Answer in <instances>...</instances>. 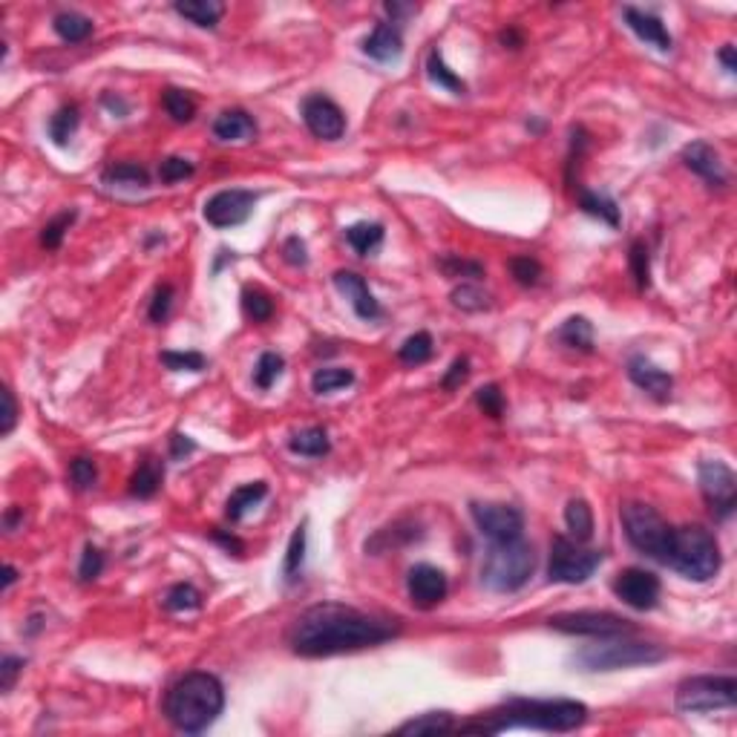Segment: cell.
<instances>
[{
    "label": "cell",
    "mask_w": 737,
    "mask_h": 737,
    "mask_svg": "<svg viewBox=\"0 0 737 737\" xmlns=\"http://www.w3.org/2000/svg\"><path fill=\"white\" fill-rule=\"evenodd\" d=\"M384 9H386V15H392V21H389V23H395V26H398V21H401L403 15H412V12H415V6L395 4V0H392V4H386Z\"/></svg>",
    "instance_id": "cell-60"
},
{
    "label": "cell",
    "mask_w": 737,
    "mask_h": 737,
    "mask_svg": "<svg viewBox=\"0 0 737 737\" xmlns=\"http://www.w3.org/2000/svg\"><path fill=\"white\" fill-rule=\"evenodd\" d=\"M299 113H303V121H306V127L317 135V139L323 142H337V139H343V133H346V116L343 110L329 99V95H323V92H314L308 95V99L303 101V107H299Z\"/></svg>",
    "instance_id": "cell-15"
},
{
    "label": "cell",
    "mask_w": 737,
    "mask_h": 737,
    "mask_svg": "<svg viewBox=\"0 0 737 737\" xmlns=\"http://www.w3.org/2000/svg\"><path fill=\"white\" fill-rule=\"evenodd\" d=\"M467 377H470V360H467V358H455L453 366L447 368V375H444V380H441V386H444L447 392H453V389H458Z\"/></svg>",
    "instance_id": "cell-55"
},
{
    "label": "cell",
    "mask_w": 737,
    "mask_h": 737,
    "mask_svg": "<svg viewBox=\"0 0 737 737\" xmlns=\"http://www.w3.org/2000/svg\"><path fill=\"white\" fill-rule=\"evenodd\" d=\"M432 337L427 332H415L412 337H406L403 340V346L398 349V358L409 366H421V363H427L432 358Z\"/></svg>",
    "instance_id": "cell-42"
},
{
    "label": "cell",
    "mask_w": 737,
    "mask_h": 737,
    "mask_svg": "<svg viewBox=\"0 0 737 737\" xmlns=\"http://www.w3.org/2000/svg\"><path fill=\"white\" fill-rule=\"evenodd\" d=\"M398 634V620H384L340 603H320L294 620L289 646L299 657H334V654L380 646Z\"/></svg>",
    "instance_id": "cell-1"
},
{
    "label": "cell",
    "mask_w": 737,
    "mask_h": 737,
    "mask_svg": "<svg viewBox=\"0 0 737 737\" xmlns=\"http://www.w3.org/2000/svg\"><path fill=\"white\" fill-rule=\"evenodd\" d=\"M254 204H256L254 190L230 187V190H220V194H213L208 202H204L202 216L213 228H237L254 213Z\"/></svg>",
    "instance_id": "cell-13"
},
{
    "label": "cell",
    "mask_w": 737,
    "mask_h": 737,
    "mask_svg": "<svg viewBox=\"0 0 737 737\" xmlns=\"http://www.w3.org/2000/svg\"><path fill=\"white\" fill-rule=\"evenodd\" d=\"M668 657L663 646L654 643H637V639H617L608 637V643L585 646L570 657V663L579 672H617V668H634V665H651Z\"/></svg>",
    "instance_id": "cell-6"
},
{
    "label": "cell",
    "mask_w": 737,
    "mask_h": 737,
    "mask_svg": "<svg viewBox=\"0 0 737 737\" xmlns=\"http://www.w3.org/2000/svg\"><path fill=\"white\" fill-rule=\"evenodd\" d=\"M78 125H81L78 107H75V104H64L61 110L49 118V139L56 142L58 147H66V144H70L73 135H75Z\"/></svg>",
    "instance_id": "cell-35"
},
{
    "label": "cell",
    "mask_w": 737,
    "mask_h": 737,
    "mask_svg": "<svg viewBox=\"0 0 737 737\" xmlns=\"http://www.w3.org/2000/svg\"><path fill=\"white\" fill-rule=\"evenodd\" d=\"M475 403L484 409V415L496 418V421L504 415V406H507V403H504L501 389L496 384H487V386H481L479 392H475Z\"/></svg>",
    "instance_id": "cell-53"
},
{
    "label": "cell",
    "mask_w": 737,
    "mask_h": 737,
    "mask_svg": "<svg viewBox=\"0 0 737 737\" xmlns=\"http://www.w3.org/2000/svg\"><path fill=\"white\" fill-rule=\"evenodd\" d=\"M194 161H187L182 156H168V159H161V165H159V179L165 182V185H176V182H182L187 179V176H194Z\"/></svg>",
    "instance_id": "cell-50"
},
{
    "label": "cell",
    "mask_w": 737,
    "mask_h": 737,
    "mask_svg": "<svg viewBox=\"0 0 737 737\" xmlns=\"http://www.w3.org/2000/svg\"><path fill=\"white\" fill-rule=\"evenodd\" d=\"M628 377H631L643 392H648L654 401H668V395H672V386H674V377L668 375L665 368L654 366L648 358H643V354H634V358L628 360Z\"/></svg>",
    "instance_id": "cell-19"
},
{
    "label": "cell",
    "mask_w": 737,
    "mask_h": 737,
    "mask_svg": "<svg viewBox=\"0 0 737 737\" xmlns=\"http://www.w3.org/2000/svg\"><path fill=\"white\" fill-rule=\"evenodd\" d=\"M453 306L461 311H487L493 303H490V294L475 282H461L458 289H453Z\"/></svg>",
    "instance_id": "cell-44"
},
{
    "label": "cell",
    "mask_w": 737,
    "mask_h": 737,
    "mask_svg": "<svg viewBox=\"0 0 737 737\" xmlns=\"http://www.w3.org/2000/svg\"><path fill=\"white\" fill-rule=\"evenodd\" d=\"M470 513L479 533L487 536L490 542H513V539H522L525 533V516L522 510L510 507V504L473 501Z\"/></svg>",
    "instance_id": "cell-12"
},
{
    "label": "cell",
    "mask_w": 737,
    "mask_h": 737,
    "mask_svg": "<svg viewBox=\"0 0 737 737\" xmlns=\"http://www.w3.org/2000/svg\"><path fill=\"white\" fill-rule=\"evenodd\" d=\"M92 21L87 15H81V12H58L56 18H52V30L61 40L66 44H81V40H87L92 35Z\"/></svg>",
    "instance_id": "cell-31"
},
{
    "label": "cell",
    "mask_w": 737,
    "mask_h": 737,
    "mask_svg": "<svg viewBox=\"0 0 737 737\" xmlns=\"http://www.w3.org/2000/svg\"><path fill=\"white\" fill-rule=\"evenodd\" d=\"M510 274L518 285L530 289V285H536L542 280V265H539V259H533V256H513L510 259Z\"/></svg>",
    "instance_id": "cell-49"
},
{
    "label": "cell",
    "mask_w": 737,
    "mask_h": 737,
    "mask_svg": "<svg viewBox=\"0 0 737 737\" xmlns=\"http://www.w3.org/2000/svg\"><path fill=\"white\" fill-rule=\"evenodd\" d=\"M211 539H213V542H220L222 548H225L228 553H234V556H242V553H245V544H242L234 533H225V530H211Z\"/></svg>",
    "instance_id": "cell-58"
},
{
    "label": "cell",
    "mask_w": 737,
    "mask_h": 737,
    "mask_svg": "<svg viewBox=\"0 0 737 737\" xmlns=\"http://www.w3.org/2000/svg\"><path fill=\"white\" fill-rule=\"evenodd\" d=\"M70 481H73L75 490H81V493L95 487V481H99V467H95V461L87 458V455H78L70 464Z\"/></svg>",
    "instance_id": "cell-48"
},
{
    "label": "cell",
    "mask_w": 737,
    "mask_h": 737,
    "mask_svg": "<svg viewBox=\"0 0 737 737\" xmlns=\"http://www.w3.org/2000/svg\"><path fill=\"white\" fill-rule=\"evenodd\" d=\"M15 522H18V510L12 507V510L6 513V530H15Z\"/></svg>",
    "instance_id": "cell-64"
},
{
    "label": "cell",
    "mask_w": 737,
    "mask_h": 737,
    "mask_svg": "<svg viewBox=\"0 0 737 737\" xmlns=\"http://www.w3.org/2000/svg\"><path fill=\"white\" fill-rule=\"evenodd\" d=\"M18 424V403H15V395H12L9 386H4V418H0V435H6L15 429Z\"/></svg>",
    "instance_id": "cell-57"
},
{
    "label": "cell",
    "mask_w": 737,
    "mask_h": 737,
    "mask_svg": "<svg viewBox=\"0 0 737 737\" xmlns=\"http://www.w3.org/2000/svg\"><path fill=\"white\" fill-rule=\"evenodd\" d=\"M21 672H23V660L6 654V657L0 660V691L9 694L12 689H15V680L21 677Z\"/></svg>",
    "instance_id": "cell-54"
},
{
    "label": "cell",
    "mask_w": 737,
    "mask_h": 737,
    "mask_svg": "<svg viewBox=\"0 0 737 737\" xmlns=\"http://www.w3.org/2000/svg\"><path fill=\"white\" fill-rule=\"evenodd\" d=\"M303 562H306V525H299L294 533H291L289 551H285L282 577L289 579V582H294L299 577V570H303Z\"/></svg>",
    "instance_id": "cell-40"
},
{
    "label": "cell",
    "mask_w": 737,
    "mask_h": 737,
    "mask_svg": "<svg viewBox=\"0 0 737 737\" xmlns=\"http://www.w3.org/2000/svg\"><path fill=\"white\" fill-rule=\"evenodd\" d=\"M565 525L570 530L573 542H591L594 536V510L585 499H570L565 507Z\"/></svg>",
    "instance_id": "cell-30"
},
{
    "label": "cell",
    "mask_w": 737,
    "mask_h": 737,
    "mask_svg": "<svg viewBox=\"0 0 737 737\" xmlns=\"http://www.w3.org/2000/svg\"><path fill=\"white\" fill-rule=\"evenodd\" d=\"M282 368H285V360H282V354L277 351H263L259 354V360H256V368H254V384L256 389H271L280 380L282 375Z\"/></svg>",
    "instance_id": "cell-39"
},
{
    "label": "cell",
    "mask_w": 737,
    "mask_h": 737,
    "mask_svg": "<svg viewBox=\"0 0 737 737\" xmlns=\"http://www.w3.org/2000/svg\"><path fill=\"white\" fill-rule=\"evenodd\" d=\"M553 631L573 634V637H628L634 634V622L620 617L611 611H568V613H553L548 620Z\"/></svg>",
    "instance_id": "cell-10"
},
{
    "label": "cell",
    "mask_w": 737,
    "mask_h": 737,
    "mask_svg": "<svg viewBox=\"0 0 737 737\" xmlns=\"http://www.w3.org/2000/svg\"><path fill=\"white\" fill-rule=\"evenodd\" d=\"M613 594H617L628 608L634 611H651L657 608L663 585L651 570L643 568H625L617 579H613Z\"/></svg>",
    "instance_id": "cell-14"
},
{
    "label": "cell",
    "mask_w": 737,
    "mask_h": 737,
    "mask_svg": "<svg viewBox=\"0 0 737 737\" xmlns=\"http://www.w3.org/2000/svg\"><path fill=\"white\" fill-rule=\"evenodd\" d=\"M579 208L588 213V216H594V220L611 225V228H620V222H622L620 204L613 202L611 196H605V194H594V190H585L582 187L579 190Z\"/></svg>",
    "instance_id": "cell-26"
},
{
    "label": "cell",
    "mask_w": 737,
    "mask_h": 737,
    "mask_svg": "<svg viewBox=\"0 0 737 737\" xmlns=\"http://www.w3.org/2000/svg\"><path fill=\"white\" fill-rule=\"evenodd\" d=\"M282 254H285V263L294 265V268H303L308 265V251H306V242L299 237H289L282 245Z\"/></svg>",
    "instance_id": "cell-56"
},
{
    "label": "cell",
    "mask_w": 737,
    "mask_h": 737,
    "mask_svg": "<svg viewBox=\"0 0 737 737\" xmlns=\"http://www.w3.org/2000/svg\"><path fill=\"white\" fill-rule=\"evenodd\" d=\"M268 496V484L265 481H251V484H242L237 487L234 493H230L228 504H225V516L230 522H242L245 513L254 510L259 501Z\"/></svg>",
    "instance_id": "cell-24"
},
{
    "label": "cell",
    "mask_w": 737,
    "mask_h": 737,
    "mask_svg": "<svg viewBox=\"0 0 737 737\" xmlns=\"http://www.w3.org/2000/svg\"><path fill=\"white\" fill-rule=\"evenodd\" d=\"M384 237H386V230L380 222H358V225L346 228V242L360 256H375L380 245H384Z\"/></svg>",
    "instance_id": "cell-27"
},
{
    "label": "cell",
    "mask_w": 737,
    "mask_h": 737,
    "mask_svg": "<svg viewBox=\"0 0 737 737\" xmlns=\"http://www.w3.org/2000/svg\"><path fill=\"white\" fill-rule=\"evenodd\" d=\"M620 518L631 548L665 565L668 551H672L674 527L668 525L651 504H643V501H625L620 507Z\"/></svg>",
    "instance_id": "cell-7"
},
{
    "label": "cell",
    "mask_w": 737,
    "mask_h": 737,
    "mask_svg": "<svg viewBox=\"0 0 737 737\" xmlns=\"http://www.w3.org/2000/svg\"><path fill=\"white\" fill-rule=\"evenodd\" d=\"M334 285L351 303L354 314H358L360 320H377L380 314H384L377 297L368 291V282L360 274H354V271H334Z\"/></svg>",
    "instance_id": "cell-17"
},
{
    "label": "cell",
    "mask_w": 737,
    "mask_h": 737,
    "mask_svg": "<svg viewBox=\"0 0 737 737\" xmlns=\"http://www.w3.org/2000/svg\"><path fill=\"white\" fill-rule=\"evenodd\" d=\"M599 565H603V551H588V548H582V542H573L568 536H553L551 562H548L551 582L582 585L594 577Z\"/></svg>",
    "instance_id": "cell-9"
},
{
    "label": "cell",
    "mask_w": 737,
    "mask_h": 737,
    "mask_svg": "<svg viewBox=\"0 0 737 737\" xmlns=\"http://www.w3.org/2000/svg\"><path fill=\"white\" fill-rule=\"evenodd\" d=\"M682 165H686L691 173H698L700 179H706L712 187H723L729 182L717 150L712 144H706V142H691V144L682 147Z\"/></svg>",
    "instance_id": "cell-18"
},
{
    "label": "cell",
    "mask_w": 737,
    "mask_h": 737,
    "mask_svg": "<svg viewBox=\"0 0 737 737\" xmlns=\"http://www.w3.org/2000/svg\"><path fill=\"white\" fill-rule=\"evenodd\" d=\"M289 449L294 455H306V458H323L329 455L332 449V441H329V432L323 427H306L291 435L289 441Z\"/></svg>",
    "instance_id": "cell-25"
},
{
    "label": "cell",
    "mask_w": 737,
    "mask_h": 737,
    "mask_svg": "<svg viewBox=\"0 0 737 737\" xmlns=\"http://www.w3.org/2000/svg\"><path fill=\"white\" fill-rule=\"evenodd\" d=\"M211 130L220 142H251V139H256V121L245 110L220 113Z\"/></svg>",
    "instance_id": "cell-22"
},
{
    "label": "cell",
    "mask_w": 737,
    "mask_h": 737,
    "mask_svg": "<svg viewBox=\"0 0 737 737\" xmlns=\"http://www.w3.org/2000/svg\"><path fill=\"white\" fill-rule=\"evenodd\" d=\"M556 337L562 340V343L568 349H577V351H585V354H591L594 351V325L588 317H568L562 325H559V332Z\"/></svg>",
    "instance_id": "cell-29"
},
{
    "label": "cell",
    "mask_w": 737,
    "mask_h": 737,
    "mask_svg": "<svg viewBox=\"0 0 737 737\" xmlns=\"http://www.w3.org/2000/svg\"><path fill=\"white\" fill-rule=\"evenodd\" d=\"M104 182L107 185H125V187H147L150 185V173L135 165V161H121V165H113L104 170Z\"/></svg>",
    "instance_id": "cell-38"
},
{
    "label": "cell",
    "mask_w": 737,
    "mask_h": 737,
    "mask_svg": "<svg viewBox=\"0 0 737 737\" xmlns=\"http://www.w3.org/2000/svg\"><path fill=\"white\" fill-rule=\"evenodd\" d=\"M170 306H173V285L161 282V285H156L153 299H150L147 317L153 320V323H165L168 314H170Z\"/></svg>",
    "instance_id": "cell-51"
},
{
    "label": "cell",
    "mask_w": 737,
    "mask_h": 737,
    "mask_svg": "<svg viewBox=\"0 0 737 737\" xmlns=\"http://www.w3.org/2000/svg\"><path fill=\"white\" fill-rule=\"evenodd\" d=\"M628 265H631L637 289L646 291L651 285V251H648V245L643 239H637L631 245V251H628Z\"/></svg>",
    "instance_id": "cell-43"
},
{
    "label": "cell",
    "mask_w": 737,
    "mask_h": 737,
    "mask_svg": "<svg viewBox=\"0 0 737 737\" xmlns=\"http://www.w3.org/2000/svg\"><path fill=\"white\" fill-rule=\"evenodd\" d=\"M438 268L444 271L447 277H453V280H479V277H484V265L481 263H475V259H458V256H444L441 263H438Z\"/></svg>",
    "instance_id": "cell-46"
},
{
    "label": "cell",
    "mask_w": 737,
    "mask_h": 737,
    "mask_svg": "<svg viewBox=\"0 0 737 737\" xmlns=\"http://www.w3.org/2000/svg\"><path fill=\"white\" fill-rule=\"evenodd\" d=\"M225 689L208 672H190L170 686L165 698V717L173 729L185 734H199L222 715Z\"/></svg>",
    "instance_id": "cell-3"
},
{
    "label": "cell",
    "mask_w": 737,
    "mask_h": 737,
    "mask_svg": "<svg viewBox=\"0 0 737 737\" xmlns=\"http://www.w3.org/2000/svg\"><path fill=\"white\" fill-rule=\"evenodd\" d=\"M622 18L628 23V30H631L639 40H646V44L657 47L660 52H668L674 47L672 40V32L665 30V23L660 15H654V12H643V9H634V6H625L622 9Z\"/></svg>",
    "instance_id": "cell-20"
},
{
    "label": "cell",
    "mask_w": 737,
    "mask_h": 737,
    "mask_svg": "<svg viewBox=\"0 0 737 737\" xmlns=\"http://www.w3.org/2000/svg\"><path fill=\"white\" fill-rule=\"evenodd\" d=\"M363 52L372 61L377 64H389V61H398L401 52H403V38H401V30L389 21H380L375 23L372 35L363 40Z\"/></svg>",
    "instance_id": "cell-21"
},
{
    "label": "cell",
    "mask_w": 737,
    "mask_h": 737,
    "mask_svg": "<svg viewBox=\"0 0 737 737\" xmlns=\"http://www.w3.org/2000/svg\"><path fill=\"white\" fill-rule=\"evenodd\" d=\"M104 570V553L95 548V544H87L84 553H81V565H78V579L81 582H92L99 579Z\"/></svg>",
    "instance_id": "cell-52"
},
{
    "label": "cell",
    "mask_w": 737,
    "mask_h": 737,
    "mask_svg": "<svg viewBox=\"0 0 737 737\" xmlns=\"http://www.w3.org/2000/svg\"><path fill=\"white\" fill-rule=\"evenodd\" d=\"M15 579H18V570L12 568V565H6V568H4V591H9L12 585H15Z\"/></svg>",
    "instance_id": "cell-63"
},
{
    "label": "cell",
    "mask_w": 737,
    "mask_h": 737,
    "mask_svg": "<svg viewBox=\"0 0 737 737\" xmlns=\"http://www.w3.org/2000/svg\"><path fill=\"white\" fill-rule=\"evenodd\" d=\"M698 481L706 504L712 507L715 518H729L737 507V475L723 461H700Z\"/></svg>",
    "instance_id": "cell-11"
},
{
    "label": "cell",
    "mask_w": 737,
    "mask_h": 737,
    "mask_svg": "<svg viewBox=\"0 0 737 737\" xmlns=\"http://www.w3.org/2000/svg\"><path fill=\"white\" fill-rule=\"evenodd\" d=\"M406 591H409V599H412L415 608L429 611V608L444 603L449 585H447L444 570L432 568V565H415L406 577Z\"/></svg>",
    "instance_id": "cell-16"
},
{
    "label": "cell",
    "mask_w": 737,
    "mask_h": 737,
    "mask_svg": "<svg viewBox=\"0 0 737 737\" xmlns=\"http://www.w3.org/2000/svg\"><path fill=\"white\" fill-rule=\"evenodd\" d=\"M161 107H165V113L173 121H179V125H187V121L196 116L194 95H190L187 90H179V87H168L165 92H161Z\"/></svg>",
    "instance_id": "cell-33"
},
{
    "label": "cell",
    "mask_w": 737,
    "mask_h": 737,
    "mask_svg": "<svg viewBox=\"0 0 737 737\" xmlns=\"http://www.w3.org/2000/svg\"><path fill=\"white\" fill-rule=\"evenodd\" d=\"M161 479H165V470L161 464L153 458H144L139 467H135L133 479H130V496L135 499H153L161 487Z\"/></svg>",
    "instance_id": "cell-28"
},
{
    "label": "cell",
    "mask_w": 737,
    "mask_h": 737,
    "mask_svg": "<svg viewBox=\"0 0 737 737\" xmlns=\"http://www.w3.org/2000/svg\"><path fill=\"white\" fill-rule=\"evenodd\" d=\"M665 565L674 568L680 577H686L691 582H708L717 577V570L723 565L720 544L712 530H706L700 525L674 527L672 551H668Z\"/></svg>",
    "instance_id": "cell-4"
},
{
    "label": "cell",
    "mask_w": 737,
    "mask_h": 737,
    "mask_svg": "<svg viewBox=\"0 0 737 737\" xmlns=\"http://www.w3.org/2000/svg\"><path fill=\"white\" fill-rule=\"evenodd\" d=\"M242 311L245 317L254 323H265L274 317V299H271L263 289H254V285H245L242 289Z\"/></svg>",
    "instance_id": "cell-37"
},
{
    "label": "cell",
    "mask_w": 737,
    "mask_h": 737,
    "mask_svg": "<svg viewBox=\"0 0 737 737\" xmlns=\"http://www.w3.org/2000/svg\"><path fill=\"white\" fill-rule=\"evenodd\" d=\"M499 38H501V44H504V47H507V44H510V49H518V47H522V44H525V38H522V35H518L516 30H507V32H501Z\"/></svg>",
    "instance_id": "cell-62"
},
{
    "label": "cell",
    "mask_w": 737,
    "mask_h": 737,
    "mask_svg": "<svg viewBox=\"0 0 737 737\" xmlns=\"http://www.w3.org/2000/svg\"><path fill=\"white\" fill-rule=\"evenodd\" d=\"M717 58H720L723 70H726L729 75H734V73H737V64H734V47H732V44L723 47V49L717 52Z\"/></svg>",
    "instance_id": "cell-61"
},
{
    "label": "cell",
    "mask_w": 737,
    "mask_h": 737,
    "mask_svg": "<svg viewBox=\"0 0 737 737\" xmlns=\"http://www.w3.org/2000/svg\"><path fill=\"white\" fill-rule=\"evenodd\" d=\"M161 363H165L170 372H202V368L208 366L202 351H161Z\"/></svg>",
    "instance_id": "cell-47"
},
{
    "label": "cell",
    "mask_w": 737,
    "mask_h": 737,
    "mask_svg": "<svg viewBox=\"0 0 737 737\" xmlns=\"http://www.w3.org/2000/svg\"><path fill=\"white\" fill-rule=\"evenodd\" d=\"M354 384V372L351 368H340V366H323L311 375V389L317 395H332L337 389H346Z\"/></svg>",
    "instance_id": "cell-34"
},
{
    "label": "cell",
    "mask_w": 737,
    "mask_h": 737,
    "mask_svg": "<svg viewBox=\"0 0 737 737\" xmlns=\"http://www.w3.org/2000/svg\"><path fill=\"white\" fill-rule=\"evenodd\" d=\"M196 449V444L187 438V435H182V432H176L173 438H170V455L173 458H185L187 453H194Z\"/></svg>",
    "instance_id": "cell-59"
},
{
    "label": "cell",
    "mask_w": 737,
    "mask_h": 737,
    "mask_svg": "<svg viewBox=\"0 0 737 737\" xmlns=\"http://www.w3.org/2000/svg\"><path fill=\"white\" fill-rule=\"evenodd\" d=\"M398 732L401 734H444V732H455V723L449 717V712H427L403 723Z\"/></svg>",
    "instance_id": "cell-36"
},
{
    "label": "cell",
    "mask_w": 737,
    "mask_h": 737,
    "mask_svg": "<svg viewBox=\"0 0 737 737\" xmlns=\"http://www.w3.org/2000/svg\"><path fill=\"white\" fill-rule=\"evenodd\" d=\"M588 706L579 700H527L513 698L479 720L461 723V734H501L507 729H542V732H573L585 726Z\"/></svg>",
    "instance_id": "cell-2"
},
{
    "label": "cell",
    "mask_w": 737,
    "mask_h": 737,
    "mask_svg": "<svg viewBox=\"0 0 737 737\" xmlns=\"http://www.w3.org/2000/svg\"><path fill=\"white\" fill-rule=\"evenodd\" d=\"M674 703L680 712H717V708H734L737 703V680L700 674L689 677L677 686Z\"/></svg>",
    "instance_id": "cell-8"
},
{
    "label": "cell",
    "mask_w": 737,
    "mask_h": 737,
    "mask_svg": "<svg viewBox=\"0 0 737 737\" xmlns=\"http://www.w3.org/2000/svg\"><path fill=\"white\" fill-rule=\"evenodd\" d=\"M75 216H78L75 211H64V213H58L52 222H47L44 230H40V245H44L47 251L61 248L64 234H66V230H70V225L75 222Z\"/></svg>",
    "instance_id": "cell-45"
},
{
    "label": "cell",
    "mask_w": 737,
    "mask_h": 737,
    "mask_svg": "<svg viewBox=\"0 0 737 737\" xmlns=\"http://www.w3.org/2000/svg\"><path fill=\"white\" fill-rule=\"evenodd\" d=\"M427 75H429V81H432L435 87H441V90L453 92V95H464V92H467L464 78L449 70L438 47L429 49V56H427Z\"/></svg>",
    "instance_id": "cell-32"
},
{
    "label": "cell",
    "mask_w": 737,
    "mask_h": 737,
    "mask_svg": "<svg viewBox=\"0 0 737 737\" xmlns=\"http://www.w3.org/2000/svg\"><path fill=\"white\" fill-rule=\"evenodd\" d=\"M165 608L173 613H185V611H196L202 608V591L194 588L190 582H179L165 594Z\"/></svg>",
    "instance_id": "cell-41"
},
{
    "label": "cell",
    "mask_w": 737,
    "mask_h": 737,
    "mask_svg": "<svg viewBox=\"0 0 737 737\" xmlns=\"http://www.w3.org/2000/svg\"><path fill=\"white\" fill-rule=\"evenodd\" d=\"M173 9L176 15L202 26V30H213L225 15V6L216 4V0H182V4H173Z\"/></svg>",
    "instance_id": "cell-23"
},
{
    "label": "cell",
    "mask_w": 737,
    "mask_h": 737,
    "mask_svg": "<svg viewBox=\"0 0 737 737\" xmlns=\"http://www.w3.org/2000/svg\"><path fill=\"white\" fill-rule=\"evenodd\" d=\"M536 570V551L525 539L513 542H490V551L481 562L484 588L496 594H516L530 582Z\"/></svg>",
    "instance_id": "cell-5"
}]
</instances>
